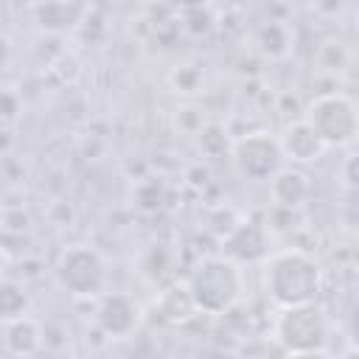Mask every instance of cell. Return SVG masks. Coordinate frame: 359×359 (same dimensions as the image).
<instances>
[{"label":"cell","instance_id":"5","mask_svg":"<svg viewBox=\"0 0 359 359\" xmlns=\"http://www.w3.org/2000/svg\"><path fill=\"white\" fill-rule=\"evenodd\" d=\"M306 121L314 126V132L323 137L325 146H348L356 137V129H359L356 104L342 93L320 95L309 107Z\"/></svg>","mask_w":359,"mask_h":359},{"label":"cell","instance_id":"11","mask_svg":"<svg viewBox=\"0 0 359 359\" xmlns=\"http://www.w3.org/2000/svg\"><path fill=\"white\" fill-rule=\"evenodd\" d=\"M3 325H6L3 342H6V348H8L11 353H17V356H31V353H36V351L42 348V328H39V323H36L34 317L22 314V317L8 320V323H3Z\"/></svg>","mask_w":359,"mask_h":359},{"label":"cell","instance_id":"9","mask_svg":"<svg viewBox=\"0 0 359 359\" xmlns=\"http://www.w3.org/2000/svg\"><path fill=\"white\" fill-rule=\"evenodd\" d=\"M278 146H280L283 157L297 160V163L320 160L323 151L328 149L309 121H294V123H289V126L283 129V135L278 137Z\"/></svg>","mask_w":359,"mask_h":359},{"label":"cell","instance_id":"1","mask_svg":"<svg viewBox=\"0 0 359 359\" xmlns=\"http://www.w3.org/2000/svg\"><path fill=\"white\" fill-rule=\"evenodd\" d=\"M323 286L320 264L303 250H283L266 261L264 289L275 306H300L317 300Z\"/></svg>","mask_w":359,"mask_h":359},{"label":"cell","instance_id":"19","mask_svg":"<svg viewBox=\"0 0 359 359\" xmlns=\"http://www.w3.org/2000/svg\"><path fill=\"white\" fill-rule=\"evenodd\" d=\"M8 56H11V45H8L6 36H0V67L8 62Z\"/></svg>","mask_w":359,"mask_h":359},{"label":"cell","instance_id":"14","mask_svg":"<svg viewBox=\"0 0 359 359\" xmlns=\"http://www.w3.org/2000/svg\"><path fill=\"white\" fill-rule=\"evenodd\" d=\"M194 311H196V306H194V300H191V294H188L185 286H171V289L160 297V314H163L165 320H171V323H182V320H188Z\"/></svg>","mask_w":359,"mask_h":359},{"label":"cell","instance_id":"12","mask_svg":"<svg viewBox=\"0 0 359 359\" xmlns=\"http://www.w3.org/2000/svg\"><path fill=\"white\" fill-rule=\"evenodd\" d=\"M36 22L48 31H65V28H73L79 22V14L81 8L70 0H45L36 6Z\"/></svg>","mask_w":359,"mask_h":359},{"label":"cell","instance_id":"10","mask_svg":"<svg viewBox=\"0 0 359 359\" xmlns=\"http://www.w3.org/2000/svg\"><path fill=\"white\" fill-rule=\"evenodd\" d=\"M269 196L278 208H297L309 196V177L297 168H278L269 180Z\"/></svg>","mask_w":359,"mask_h":359},{"label":"cell","instance_id":"16","mask_svg":"<svg viewBox=\"0 0 359 359\" xmlns=\"http://www.w3.org/2000/svg\"><path fill=\"white\" fill-rule=\"evenodd\" d=\"M199 149H202L208 157H222L224 151H230L227 129H224V126H219V123L202 126V129H199Z\"/></svg>","mask_w":359,"mask_h":359},{"label":"cell","instance_id":"17","mask_svg":"<svg viewBox=\"0 0 359 359\" xmlns=\"http://www.w3.org/2000/svg\"><path fill=\"white\" fill-rule=\"evenodd\" d=\"M20 112V101L14 93H0V115L3 118H14Z\"/></svg>","mask_w":359,"mask_h":359},{"label":"cell","instance_id":"18","mask_svg":"<svg viewBox=\"0 0 359 359\" xmlns=\"http://www.w3.org/2000/svg\"><path fill=\"white\" fill-rule=\"evenodd\" d=\"M353 168H356V157L351 154V157L345 160V168H342V174H345V185H348L351 191L356 188V171H353Z\"/></svg>","mask_w":359,"mask_h":359},{"label":"cell","instance_id":"13","mask_svg":"<svg viewBox=\"0 0 359 359\" xmlns=\"http://www.w3.org/2000/svg\"><path fill=\"white\" fill-rule=\"evenodd\" d=\"M28 309H31L28 292L17 280H0V323L22 317L28 314Z\"/></svg>","mask_w":359,"mask_h":359},{"label":"cell","instance_id":"2","mask_svg":"<svg viewBox=\"0 0 359 359\" xmlns=\"http://www.w3.org/2000/svg\"><path fill=\"white\" fill-rule=\"evenodd\" d=\"M185 289L196 306V311L205 314H222L233 309V303L241 294V272L238 264L224 255H208L194 264L188 272Z\"/></svg>","mask_w":359,"mask_h":359},{"label":"cell","instance_id":"15","mask_svg":"<svg viewBox=\"0 0 359 359\" xmlns=\"http://www.w3.org/2000/svg\"><path fill=\"white\" fill-rule=\"evenodd\" d=\"M258 45L266 56H283L292 45L289 28L283 22H264L261 31H258Z\"/></svg>","mask_w":359,"mask_h":359},{"label":"cell","instance_id":"4","mask_svg":"<svg viewBox=\"0 0 359 359\" xmlns=\"http://www.w3.org/2000/svg\"><path fill=\"white\" fill-rule=\"evenodd\" d=\"M53 278L59 289L73 297H95L107 283L104 255L90 244H73L59 252L53 264Z\"/></svg>","mask_w":359,"mask_h":359},{"label":"cell","instance_id":"6","mask_svg":"<svg viewBox=\"0 0 359 359\" xmlns=\"http://www.w3.org/2000/svg\"><path fill=\"white\" fill-rule=\"evenodd\" d=\"M230 154L236 171L250 182H266L283 165V151L278 146V137H272L269 132H250L236 137L230 143Z\"/></svg>","mask_w":359,"mask_h":359},{"label":"cell","instance_id":"7","mask_svg":"<svg viewBox=\"0 0 359 359\" xmlns=\"http://www.w3.org/2000/svg\"><path fill=\"white\" fill-rule=\"evenodd\" d=\"M140 309L126 292H107L98 300L95 323L107 337H129L137 328Z\"/></svg>","mask_w":359,"mask_h":359},{"label":"cell","instance_id":"8","mask_svg":"<svg viewBox=\"0 0 359 359\" xmlns=\"http://www.w3.org/2000/svg\"><path fill=\"white\" fill-rule=\"evenodd\" d=\"M222 255L236 264H252L266 255V233L258 222H238L222 241Z\"/></svg>","mask_w":359,"mask_h":359},{"label":"cell","instance_id":"3","mask_svg":"<svg viewBox=\"0 0 359 359\" xmlns=\"http://www.w3.org/2000/svg\"><path fill=\"white\" fill-rule=\"evenodd\" d=\"M275 339L292 356H311L323 353L328 339V320L325 311L311 300L300 306H286L275 325Z\"/></svg>","mask_w":359,"mask_h":359}]
</instances>
